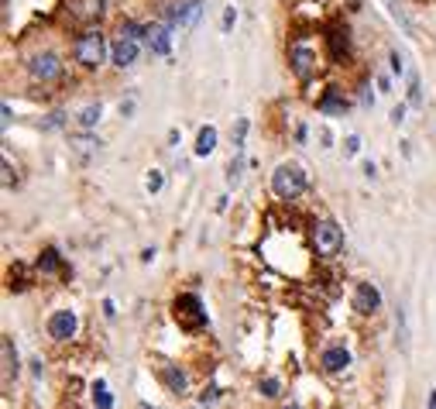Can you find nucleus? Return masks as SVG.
Wrapping results in <instances>:
<instances>
[{"instance_id":"obj_1","label":"nucleus","mask_w":436,"mask_h":409,"mask_svg":"<svg viewBox=\"0 0 436 409\" xmlns=\"http://www.w3.org/2000/svg\"><path fill=\"white\" fill-rule=\"evenodd\" d=\"M107 55H110V45H107V35H103L97 25L83 28V32L73 38V59H76L83 69H100V66L107 62Z\"/></svg>"},{"instance_id":"obj_2","label":"nucleus","mask_w":436,"mask_h":409,"mask_svg":"<svg viewBox=\"0 0 436 409\" xmlns=\"http://www.w3.org/2000/svg\"><path fill=\"white\" fill-rule=\"evenodd\" d=\"M306 189H309V175H306V169H303L299 162H279V165H275V172H272V193H275L279 199L292 203V199H299Z\"/></svg>"},{"instance_id":"obj_3","label":"nucleus","mask_w":436,"mask_h":409,"mask_svg":"<svg viewBox=\"0 0 436 409\" xmlns=\"http://www.w3.org/2000/svg\"><path fill=\"white\" fill-rule=\"evenodd\" d=\"M289 69L299 83H309L320 69V59H316V49H309L306 42H292L289 45Z\"/></svg>"},{"instance_id":"obj_4","label":"nucleus","mask_w":436,"mask_h":409,"mask_svg":"<svg viewBox=\"0 0 436 409\" xmlns=\"http://www.w3.org/2000/svg\"><path fill=\"white\" fill-rule=\"evenodd\" d=\"M172 310H175L179 327H185V330H203L206 327V310H203V303H199L196 293H182Z\"/></svg>"},{"instance_id":"obj_5","label":"nucleus","mask_w":436,"mask_h":409,"mask_svg":"<svg viewBox=\"0 0 436 409\" xmlns=\"http://www.w3.org/2000/svg\"><path fill=\"white\" fill-rule=\"evenodd\" d=\"M28 76L35 83H55V79H62V59L55 52L42 49V52H35L28 59Z\"/></svg>"},{"instance_id":"obj_6","label":"nucleus","mask_w":436,"mask_h":409,"mask_svg":"<svg viewBox=\"0 0 436 409\" xmlns=\"http://www.w3.org/2000/svg\"><path fill=\"white\" fill-rule=\"evenodd\" d=\"M313 245L323 258H333L340 248H344V231L333 224V221H316L313 224Z\"/></svg>"},{"instance_id":"obj_7","label":"nucleus","mask_w":436,"mask_h":409,"mask_svg":"<svg viewBox=\"0 0 436 409\" xmlns=\"http://www.w3.org/2000/svg\"><path fill=\"white\" fill-rule=\"evenodd\" d=\"M138 55H141V42H138V38H127V35H117V38H114V45H110V62H114L117 69H131V66L138 62Z\"/></svg>"},{"instance_id":"obj_8","label":"nucleus","mask_w":436,"mask_h":409,"mask_svg":"<svg viewBox=\"0 0 436 409\" xmlns=\"http://www.w3.org/2000/svg\"><path fill=\"white\" fill-rule=\"evenodd\" d=\"M76 330H79V317L73 310H55L49 317V337L52 340H73Z\"/></svg>"},{"instance_id":"obj_9","label":"nucleus","mask_w":436,"mask_h":409,"mask_svg":"<svg viewBox=\"0 0 436 409\" xmlns=\"http://www.w3.org/2000/svg\"><path fill=\"white\" fill-rule=\"evenodd\" d=\"M354 310L357 313H378L381 310V289L374 282H357L354 286Z\"/></svg>"},{"instance_id":"obj_10","label":"nucleus","mask_w":436,"mask_h":409,"mask_svg":"<svg viewBox=\"0 0 436 409\" xmlns=\"http://www.w3.org/2000/svg\"><path fill=\"white\" fill-rule=\"evenodd\" d=\"M316 110H320L323 117H344V114L350 110V100H347L340 90H326V93L316 100Z\"/></svg>"},{"instance_id":"obj_11","label":"nucleus","mask_w":436,"mask_h":409,"mask_svg":"<svg viewBox=\"0 0 436 409\" xmlns=\"http://www.w3.org/2000/svg\"><path fill=\"white\" fill-rule=\"evenodd\" d=\"M385 4V11H388V18L398 25V32L402 35H409V38H419V32H415V21L409 18V11L402 8V0H381Z\"/></svg>"},{"instance_id":"obj_12","label":"nucleus","mask_w":436,"mask_h":409,"mask_svg":"<svg viewBox=\"0 0 436 409\" xmlns=\"http://www.w3.org/2000/svg\"><path fill=\"white\" fill-rule=\"evenodd\" d=\"M172 32L175 28H168V25H151L148 28V49H151V55H168L172 52Z\"/></svg>"},{"instance_id":"obj_13","label":"nucleus","mask_w":436,"mask_h":409,"mask_svg":"<svg viewBox=\"0 0 436 409\" xmlns=\"http://www.w3.org/2000/svg\"><path fill=\"white\" fill-rule=\"evenodd\" d=\"M320 364H323V371H344V368L350 364V351H347L344 344H330V347L320 354Z\"/></svg>"},{"instance_id":"obj_14","label":"nucleus","mask_w":436,"mask_h":409,"mask_svg":"<svg viewBox=\"0 0 436 409\" xmlns=\"http://www.w3.org/2000/svg\"><path fill=\"white\" fill-rule=\"evenodd\" d=\"M73 18L76 21H86V25H93L100 14H103V0H73Z\"/></svg>"},{"instance_id":"obj_15","label":"nucleus","mask_w":436,"mask_h":409,"mask_svg":"<svg viewBox=\"0 0 436 409\" xmlns=\"http://www.w3.org/2000/svg\"><path fill=\"white\" fill-rule=\"evenodd\" d=\"M216 141H220V134H216V127H213V124L199 127V134H196V145H192L196 158H206V155H213V151H216Z\"/></svg>"},{"instance_id":"obj_16","label":"nucleus","mask_w":436,"mask_h":409,"mask_svg":"<svg viewBox=\"0 0 436 409\" xmlns=\"http://www.w3.org/2000/svg\"><path fill=\"white\" fill-rule=\"evenodd\" d=\"M326 42H330V55H333V62H344V59L350 55V38H347V28H333V32L326 35Z\"/></svg>"},{"instance_id":"obj_17","label":"nucleus","mask_w":436,"mask_h":409,"mask_svg":"<svg viewBox=\"0 0 436 409\" xmlns=\"http://www.w3.org/2000/svg\"><path fill=\"white\" fill-rule=\"evenodd\" d=\"M0 351H4V378L11 382V378L21 371V364H18V351H14V340H11V337H4V340H0Z\"/></svg>"},{"instance_id":"obj_18","label":"nucleus","mask_w":436,"mask_h":409,"mask_svg":"<svg viewBox=\"0 0 436 409\" xmlns=\"http://www.w3.org/2000/svg\"><path fill=\"white\" fill-rule=\"evenodd\" d=\"M62 269V255L55 251V248H45L42 255H38V272L42 275H55Z\"/></svg>"},{"instance_id":"obj_19","label":"nucleus","mask_w":436,"mask_h":409,"mask_svg":"<svg viewBox=\"0 0 436 409\" xmlns=\"http://www.w3.org/2000/svg\"><path fill=\"white\" fill-rule=\"evenodd\" d=\"M162 382L168 385V392H182L185 388V371L179 364H165L162 368Z\"/></svg>"},{"instance_id":"obj_20","label":"nucleus","mask_w":436,"mask_h":409,"mask_svg":"<svg viewBox=\"0 0 436 409\" xmlns=\"http://www.w3.org/2000/svg\"><path fill=\"white\" fill-rule=\"evenodd\" d=\"M93 406H97V409H114V395H110V388H107L103 378L93 382Z\"/></svg>"},{"instance_id":"obj_21","label":"nucleus","mask_w":436,"mask_h":409,"mask_svg":"<svg viewBox=\"0 0 436 409\" xmlns=\"http://www.w3.org/2000/svg\"><path fill=\"white\" fill-rule=\"evenodd\" d=\"M100 114H103V107H100V103H86V107L79 110V127H83V131L97 127V124H100Z\"/></svg>"},{"instance_id":"obj_22","label":"nucleus","mask_w":436,"mask_h":409,"mask_svg":"<svg viewBox=\"0 0 436 409\" xmlns=\"http://www.w3.org/2000/svg\"><path fill=\"white\" fill-rule=\"evenodd\" d=\"M395 344L398 351H409V327H405V310H395Z\"/></svg>"},{"instance_id":"obj_23","label":"nucleus","mask_w":436,"mask_h":409,"mask_svg":"<svg viewBox=\"0 0 436 409\" xmlns=\"http://www.w3.org/2000/svg\"><path fill=\"white\" fill-rule=\"evenodd\" d=\"M409 107H422V83H419V73L409 69Z\"/></svg>"},{"instance_id":"obj_24","label":"nucleus","mask_w":436,"mask_h":409,"mask_svg":"<svg viewBox=\"0 0 436 409\" xmlns=\"http://www.w3.org/2000/svg\"><path fill=\"white\" fill-rule=\"evenodd\" d=\"M241 172H244V151H238V158H231V165H227V186H241Z\"/></svg>"},{"instance_id":"obj_25","label":"nucleus","mask_w":436,"mask_h":409,"mask_svg":"<svg viewBox=\"0 0 436 409\" xmlns=\"http://www.w3.org/2000/svg\"><path fill=\"white\" fill-rule=\"evenodd\" d=\"M258 392H261V395H265V399H275V395H279V392H282V382H279V378H272V375H268V378H261V382H258Z\"/></svg>"},{"instance_id":"obj_26","label":"nucleus","mask_w":436,"mask_h":409,"mask_svg":"<svg viewBox=\"0 0 436 409\" xmlns=\"http://www.w3.org/2000/svg\"><path fill=\"white\" fill-rule=\"evenodd\" d=\"M234 25H238V8H234V4H227V8H224V18H220V32H224V35H231V32H234Z\"/></svg>"},{"instance_id":"obj_27","label":"nucleus","mask_w":436,"mask_h":409,"mask_svg":"<svg viewBox=\"0 0 436 409\" xmlns=\"http://www.w3.org/2000/svg\"><path fill=\"white\" fill-rule=\"evenodd\" d=\"M162 186H165V175H162L158 169H151V172L144 175V189H148V193L155 196V193H162Z\"/></svg>"},{"instance_id":"obj_28","label":"nucleus","mask_w":436,"mask_h":409,"mask_svg":"<svg viewBox=\"0 0 436 409\" xmlns=\"http://www.w3.org/2000/svg\"><path fill=\"white\" fill-rule=\"evenodd\" d=\"M244 134H248V117H238V127H234V148L244 151Z\"/></svg>"},{"instance_id":"obj_29","label":"nucleus","mask_w":436,"mask_h":409,"mask_svg":"<svg viewBox=\"0 0 436 409\" xmlns=\"http://www.w3.org/2000/svg\"><path fill=\"white\" fill-rule=\"evenodd\" d=\"M357 151H361V138L357 134H347L344 138V158H354Z\"/></svg>"},{"instance_id":"obj_30","label":"nucleus","mask_w":436,"mask_h":409,"mask_svg":"<svg viewBox=\"0 0 436 409\" xmlns=\"http://www.w3.org/2000/svg\"><path fill=\"white\" fill-rule=\"evenodd\" d=\"M388 62H392V73H395V76H409V73H405V59H402L398 52H388Z\"/></svg>"},{"instance_id":"obj_31","label":"nucleus","mask_w":436,"mask_h":409,"mask_svg":"<svg viewBox=\"0 0 436 409\" xmlns=\"http://www.w3.org/2000/svg\"><path fill=\"white\" fill-rule=\"evenodd\" d=\"M73 145H76L79 151H90V148H100V141H93V138H83V134H79V138H76Z\"/></svg>"},{"instance_id":"obj_32","label":"nucleus","mask_w":436,"mask_h":409,"mask_svg":"<svg viewBox=\"0 0 436 409\" xmlns=\"http://www.w3.org/2000/svg\"><path fill=\"white\" fill-rule=\"evenodd\" d=\"M405 107H409V103H398V107L392 110V124H395V127H398V124H405Z\"/></svg>"},{"instance_id":"obj_33","label":"nucleus","mask_w":436,"mask_h":409,"mask_svg":"<svg viewBox=\"0 0 436 409\" xmlns=\"http://www.w3.org/2000/svg\"><path fill=\"white\" fill-rule=\"evenodd\" d=\"M378 90H381V93H388V90H392V83H388V76H378Z\"/></svg>"},{"instance_id":"obj_34","label":"nucleus","mask_w":436,"mask_h":409,"mask_svg":"<svg viewBox=\"0 0 436 409\" xmlns=\"http://www.w3.org/2000/svg\"><path fill=\"white\" fill-rule=\"evenodd\" d=\"M364 175H368V179H374V175H378V169H374V162H364Z\"/></svg>"},{"instance_id":"obj_35","label":"nucleus","mask_w":436,"mask_h":409,"mask_svg":"<svg viewBox=\"0 0 436 409\" xmlns=\"http://www.w3.org/2000/svg\"><path fill=\"white\" fill-rule=\"evenodd\" d=\"M11 127V103H4V131Z\"/></svg>"},{"instance_id":"obj_36","label":"nucleus","mask_w":436,"mask_h":409,"mask_svg":"<svg viewBox=\"0 0 436 409\" xmlns=\"http://www.w3.org/2000/svg\"><path fill=\"white\" fill-rule=\"evenodd\" d=\"M141 262L148 265V262H155V248H148V251H141Z\"/></svg>"},{"instance_id":"obj_37","label":"nucleus","mask_w":436,"mask_h":409,"mask_svg":"<svg viewBox=\"0 0 436 409\" xmlns=\"http://www.w3.org/2000/svg\"><path fill=\"white\" fill-rule=\"evenodd\" d=\"M426 409H436V388L429 392V399H426Z\"/></svg>"},{"instance_id":"obj_38","label":"nucleus","mask_w":436,"mask_h":409,"mask_svg":"<svg viewBox=\"0 0 436 409\" xmlns=\"http://www.w3.org/2000/svg\"><path fill=\"white\" fill-rule=\"evenodd\" d=\"M141 409H151V406H148V402H141Z\"/></svg>"}]
</instances>
